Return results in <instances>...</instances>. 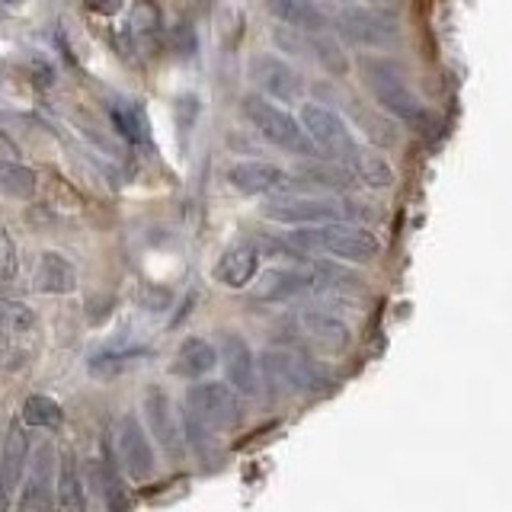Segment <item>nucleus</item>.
Segmentation results:
<instances>
[{
    "mask_svg": "<svg viewBox=\"0 0 512 512\" xmlns=\"http://www.w3.org/2000/svg\"><path fill=\"white\" fill-rule=\"evenodd\" d=\"M228 183L244 196H269V192H282L292 180L282 167L266 160H240L228 170Z\"/></svg>",
    "mask_w": 512,
    "mask_h": 512,
    "instance_id": "obj_16",
    "label": "nucleus"
},
{
    "mask_svg": "<svg viewBox=\"0 0 512 512\" xmlns=\"http://www.w3.org/2000/svg\"><path fill=\"white\" fill-rule=\"evenodd\" d=\"M36 330V314L20 301L0 298V349H10L16 340H23L26 333Z\"/></svg>",
    "mask_w": 512,
    "mask_h": 512,
    "instance_id": "obj_25",
    "label": "nucleus"
},
{
    "mask_svg": "<svg viewBox=\"0 0 512 512\" xmlns=\"http://www.w3.org/2000/svg\"><path fill=\"white\" fill-rule=\"evenodd\" d=\"M250 77H253V84L266 93V100L298 103L304 96V77L292 68V64L276 55H256L250 61Z\"/></svg>",
    "mask_w": 512,
    "mask_h": 512,
    "instance_id": "obj_12",
    "label": "nucleus"
},
{
    "mask_svg": "<svg viewBox=\"0 0 512 512\" xmlns=\"http://www.w3.org/2000/svg\"><path fill=\"white\" fill-rule=\"evenodd\" d=\"M26 464H29V436L23 423L13 420L7 429L4 448H0V512H10L16 484L26 477Z\"/></svg>",
    "mask_w": 512,
    "mask_h": 512,
    "instance_id": "obj_15",
    "label": "nucleus"
},
{
    "mask_svg": "<svg viewBox=\"0 0 512 512\" xmlns=\"http://www.w3.org/2000/svg\"><path fill=\"white\" fill-rule=\"evenodd\" d=\"M343 167L352 176H356V183H362L368 189H388V186H394V170H391V164L381 154L368 151V148H359L356 154L346 160Z\"/></svg>",
    "mask_w": 512,
    "mask_h": 512,
    "instance_id": "obj_22",
    "label": "nucleus"
},
{
    "mask_svg": "<svg viewBox=\"0 0 512 512\" xmlns=\"http://www.w3.org/2000/svg\"><path fill=\"white\" fill-rule=\"evenodd\" d=\"M84 7L93 13H103V16H116L125 7V0H84Z\"/></svg>",
    "mask_w": 512,
    "mask_h": 512,
    "instance_id": "obj_35",
    "label": "nucleus"
},
{
    "mask_svg": "<svg viewBox=\"0 0 512 512\" xmlns=\"http://www.w3.org/2000/svg\"><path fill=\"white\" fill-rule=\"evenodd\" d=\"M240 109H244V116L250 119V125L260 132L269 144H276V148L295 154V157H320V151L311 144V138L304 135L301 122L292 116V112H285L282 106H276L272 100H266V96H244V103H240Z\"/></svg>",
    "mask_w": 512,
    "mask_h": 512,
    "instance_id": "obj_4",
    "label": "nucleus"
},
{
    "mask_svg": "<svg viewBox=\"0 0 512 512\" xmlns=\"http://www.w3.org/2000/svg\"><path fill=\"white\" fill-rule=\"evenodd\" d=\"M365 208L349 199L333 196H272L263 202V215L279 224H295V228H317V224H336L362 215Z\"/></svg>",
    "mask_w": 512,
    "mask_h": 512,
    "instance_id": "obj_3",
    "label": "nucleus"
},
{
    "mask_svg": "<svg viewBox=\"0 0 512 512\" xmlns=\"http://www.w3.org/2000/svg\"><path fill=\"white\" fill-rule=\"evenodd\" d=\"M116 455L122 458V468L125 474L135 480V484H144V480H151L154 471H157V455H154V445H151V436L144 432V423L138 420L135 413H125L119 420V429H116Z\"/></svg>",
    "mask_w": 512,
    "mask_h": 512,
    "instance_id": "obj_10",
    "label": "nucleus"
},
{
    "mask_svg": "<svg viewBox=\"0 0 512 512\" xmlns=\"http://www.w3.org/2000/svg\"><path fill=\"white\" fill-rule=\"evenodd\" d=\"M266 7L272 16H279L282 23L304 29V32H324L327 20L320 16V10L311 4V0H266Z\"/></svg>",
    "mask_w": 512,
    "mask_h": 512,
    "instance_id": "obj_24",
    "label": "nucleus"
},
{
    "mask_svg": "<svg viewBox=\"0 0 512 512\" xmlns=\"http://www.w3.org/2000/svg\"><path fill=\"white\" fill-rule=\"evenodd\" d=\"M144 352L141 349H103V352H96V356H90L87 368H90V375L93 378H112V375H119L125 372V368H132L135 359H141Z\"/></svg>",
    "mask_w": 512,
    "mask_h": 512,
    "instance_id": "obj_28",
    "label": "nucleus"
},
{
    "mask_svg": "<svg viewBox=\"0 0 512 512\" xmlns=\"http://www.w3.org/2000/svg\"><path fill=\"white\" fill-rule=\"evenodd\" d=\"M112 122H116L122 138L135 141V144L144 138V119H141V112L135 106H116V109H112Z\"/></svg>",
    "mask_w": 512,
    "mask_h": 512,
    "instance_id": "obj_32",
    "label": "nucleus"
},
{
    "mask_svg": "<svg viewBox=\"0 0 512 512\" xmlns=\"http://www.w3.org/2000/svg\"><path fill=\"white\" fill-rule=\"evenodd\" d=\"M20 420L26 426H39V429H61L64 426V407L48 394H29L23 400Z\"/></svg>",
    "mask_w": 512,
    "mask_h": 512,
    "instance_id": "obj_26",
    "label": "nucleus"
},
{
    "mask_svg": "<svg viewBox=\"0 0 512 512\" xmlns=\"http://www.w3.org/2000/svg\"><path fill=\"white\" fill-rule=\"evenodd\" d=\"M298 122L314 148L324 157H330L333 164H346V160L359 151V141L352 138V128L343 122L340 112H333L324 103H304Z\"/></svg>",
    "mask_w": 512,
    "mask_h": 512,
    "instance_id": "obj_7",
    "label": "nucleus"
},
{
    "mask_svg": "<svg viewBox=\"0 0 512 512\" xmlns=\"http://www.w3.org/2000/svg\"><path fill=\"white\" fill-rule=\"evenodd\" d=\"M141 413H144V426L154 436V442H160V448L173 458H183V429L180 420L173 416V400L170 394L160 388V384H148V391L141 397Z\"/></svg>",
    "mask_w": 512,
    "mask_h": 512,
    "instance_id": "obj_11",
    "label": "nucleus"
},
{
    "mask_svg": "<svg viewBox=\"0 0 512 512\" xmlns=\"http://www.w3.org/2000/svg\"><path fill=\"white\" fill-rule=\"evenodd\" d=\"M215 368H218V349L208 340H202V336H189V340H183L180 349H176L170 372L180 378H205V375H212Z\"/></svg>",
    "mask_w": 512,
    "mask_h": 512,
    "instance_id": "obj_21",
    "label": "nucleus"
},
{
    "mask_svg": "<svg viewBox=\"0 0 512 512\" xmlns=\"http://www.w3.org/2000/svg\"><path fill=\"white\" fill-rule=\"evenodd\" d=\"M176 116H180V128L186 132V128L196 122V116H199V100H196V96H180V100H176Z\"/></svg>",
    "mask_w": 512,
    "mask_h": 512,
    "instance_id": "obj_34",
    "label": "nucleus"
},
{
    "mask_svg": "<svg viewBox=\"0 0 512 512\" xmlns=\"http://www.w3.org/2000/svg\"><path fill=\"white\" fill-rule=\"evenodd\" d=\"M218 356L224 365V375H228V384L240 397H253L256 391H260V368H256V356H253V349L244 336L224 333Z\"/></svg>",
    "mask_w": 512,
    "mask_h": 512,
    "instance_id": "obj_14",
    "label": "nucleus"
},
{
    "mask_svg": "<svg viewBox=\"0 0 512 512\" xmlns=\"http://www.w3.org/2000/svg\"><path fill=\"white\" fill-rule=\"evenodd\" d=\"M55 474H58L55 445L42 442L36 452L29 455L16 512H52L55 509Z\"/></svg>",
    "mask_w": 512,
    "mask_h": 512,
    "instance_id": "obj_9",
    "label": "nucleus"
},
{
    "mask_svg": "<svg viewBox=\"0 0 512 512\" xmlns=\"http://www.w3.org/2000/svg\"><path fill=\"white\" fill-rule=\"evenodd\" d=\"M256 368H260V381H266V388L276 394H311L327 381L311 359L292 349H266Z\"/></svg>",
    "mask_w": 512,
    "mask_h": 512,
    "instance_id": "obj_6",
    "label": "nucleus"
},
{
    "mask_svg": "<svg viewBox=\"0 0 512 512\" xmlns=\"http://www.w3.org/2000/svg\"><path fill=\"white\" fill-rule=\"evenodd\" d=\"M186 413L212 432H231L244 423V397L231 384L202 381L186 391Z\"/></svg>",
    "mask_w": 512,
    "mask_h": 512,
    "instance_id": "obj_5",
    "label": "nucleus"
},
{
    "mask_svg": "<svg viewBox=\"0 0 512 512\" xmlns=\"http://www.w3.org/2000/svg\"><path fill=\"white\" fill-rule=\"evenodd\" d=\"M292 253H327L346 263H372L381 253V240L375 231L362 224L336 221V224H317V228H298L282 237Z\"/></svg>",
    "mask_w": 512,
    "mask_h": 512,
    "instance_id": "obj_1",
    "label": "nucleus"
},
{
    "mask_svg": "<svg viewBox=\"0 0 512 512\" xmlns=\"http://www.w3.org/2000/svg\"><path fill=\"white\" fill-rule=\"evenodd\" d=\"M311 42V48H314V58L324 64V68L330 71V74H336V77H343L346 71H349V61H346V55H343V48L336 45L333 39H327V36H320V32H314V36L308 39Z\"/></svg>",
    "mask_w": 512,
    "mask_h": 512,
    "instance_id": "obj_29",
    "label": "nucleus"
},
{
    "mask_svg": "<svg viewBox=\"0 0 512 512\" xmlns=\"http://www.w3.org/2000/svg\"><path fill=\"white\" fill-rule=\"evenodd\" d=\"M7 4H13V0H7Z\"/></svg>",
    "mask_w": 512,
    "mask_h": 512,
    "instance_id": "obj_36",
    "label": "nucleus"
},
{
    "mask_svg": "<svg viewBox=\"0 0 512 512\" xmlns=\"http://www.w3.org/2000/svg\"><path fill=\"white\" fill-rule=\"evenodd\" d=\"M77 288V269L64 253L45 250L36 266V292L42 295H71Z\"/></svg>",
    "mask_w": 512,
    "mask_h": 512,
    "instance_id": "obj_19",
    "label": "nucleus"
},
{
    "mask_svg": "<svg viewBox=\"0 0 512 512\" xmlns=\"http://www.w3.org/2000/svg\"><path fill=\"white\" fill-rule=\"evenodd\" d=\"M362 74H365L368 90H372V96H375V103L388 112V116L416 128V132H426L432 116H429V109L423 106L420 96L407 87L400 68H394V64L384 61V58H365Z\"/></svg>",
    "mask_w": 512,
    "mask_h": 512,
    "instance_id": "obj_2",
    "label": "nucleus"
},
{
    "mask_svg": "<svg viewBox=\"0 0 512 512\" xmlns=\"http://www.w3.org/2000/svg\"><path fill=\"white\" fill-rule=\"evenodd\" d=\"M100 484H103L109 512H125V484H122V471H119L116 442H112L109 432L100 442Z\"/></svg>",
    "mask_w": 512,
    "mask_h": 512,
    "instance_id": "obj_23",
    "label": "nucleus"
},
{
    "mask_svg": "<svg viewBox=\"0 0 512 512\" xmlns=\"http://www.w3.org/2000/svg\"><path fill=\"white\" fill-rule=\"evenodd\" d=\"M298 320H301V330L308 333L311 340H317L320 346H327L333 352H343L352 343L349 324L330 308H304L298 314Z\"/></svg>",
    "mask_w": 512,
    "mask_h": 512,
    "instance_id": "obj_18",
    "label": "nucleus"
},
{
    "mask_svg": "<svg viewBox=\"0 0 512 512\" xmlns=\"http://www.w3.org/2000/svg\"><path fill=\"white\" fill-rule=\"evenodd\" d=\"M327 292L324 279H320L317 266H292V269H272L256 282L253 298L256 301H292L298 295Z\"/></svg>",
    "mask_w": 512,
    "mask_h": 512,
    "instance_id": "obj_13",
    "label": "nucleus"
},
{
    "mask_svg": "<svg viewBox=\"0 0 512 512\" xmlns=\"http://www.w3.org/2000/svg\"><path fill=\"white\" fill-rule=\"evenodd\" d=\"M256 272H260V250L250 244L224 250L215 263V279L228 288H247L256 279Z\"/></svg>",
    "mask_w": 512,
    "mask_h": 512,
    "instance_id": "obj_20",
    "label": "nucleus"
},
{
    "mask_svg": "<svg viewBox=\"0 0 512 512\" xmlns=\"http://www.w3.org/2000/svg\"><path fill=\"white\" fill-rule=\"evenodd\" d=\"M356 109V119L362 122V128H365V135L372 138L375 144H397V128H394V122H388L384 116H368L365 109H359V106H352Z\"/></svg>",
    "mask_w": 512,
    "mask_h": 512,
    "instance_id": "obj_31",
    "label": "nucleus"
},
{
    "mask_svg": "<svg viewBox=\"0 0 512 512\" xmlns=\"http://www.w3.org/2000/svg\"><path fill=\"white\" fill-rule=\"evenodd\" d=\"M336 29L343 39L365 48H388L400 39V20L381 7H346L336 16Z\"/></svg>",
    "mask_w": 512,
    "mask_h": 512,
    "instance_id": "obj_8",
    "label": "nucleus"
},
{
    "mask_svg": "<svg viewBox=\"0 0 512 512\" xmlns=\"http://www.w3.org/2000/svg\"><path fill=\"white\" fill-rule=\"evenodd\" d=\"M132 32L138 42H148L160 32V13L151 0H138L135 10H132Z\"/></svg>",
    "mask_w": 512,
    "mask_h": 512,
    "instance_id": "obj_30",
    "label": "nucleus"
},
{
    "mask_svg": "<svg viewBox=\"0 0 512 512\" xmlns=\"http://www.w3.org/2000/svg\"><path fill=\"white\" fill-rule=\"evenodd\" d=\"M36 173L26 164H16V160H0V192L10 199H32L36 196Z\"/></svg>",
    "mask_w": 512,
    "mask_h": 512,
    "instance_id": "obj_27",
    "label": "nucleus"
},
{
    "mask_svg": "<svg viewBox=\"0 0 512 512\" xmlns=\"http://www.w3.org/2000/svg\"><path fill=\"white\" fill-rule=\"evenodd\" d=\"M16 272H20V253H16V244L7 228H0V282L16 279Z\"/></svg>",
    "mask_w": 512,
    "mask_h": 512,
    "instance_id": "obj_33",
    "label": "nucleus"
},
{
    "mask_svg": "<svg viewBox=\"0 0 512 512\" xmlns=\"http://www.w3.org/2000/svg\"><path fill=\"white\" fill-rule=\"evenodd\" d=\"M55 509H58V512H87V487H84V477H80L77 452H74L71 445L58 455Z\"/></svg>",
    "mask_w": 512,
    "mask_h": 512,
    "instance_id": "obj_17",
    "label": "nucleus"
}]
</instances>
